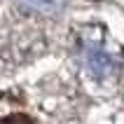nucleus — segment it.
<instances>
[{"instance_id":"obj_2","label":"nucleus","mask_w":124,"mask_h":124,"mask_svg":"<svg viewBox=\"0 0 124 124\" xmlns=\"http://www.w3.org/2000/svg\"><path fill=\"white\" fill-rule=\"evenodd\" d=\"M0 124H33V122H31L26 115H9V117H5Z\"/></svg>"},{"instance_id":"obj_1","label":"nucleus","mask_w":124,"mask_h":124,"mask_svg":"<svg viewBox=\"0 0 124 124\" xmlns=\"http://www.w3.org/2000/svg\"><path fill=\"white\" fill-rule=\"evenodd\" d=\"M82 61H84V68L89 70L94 77L103 80V77H110L115 73V59L108 49H103L101 45H94V42H87L82 49Z\"/></svg>"}]
</instances>
